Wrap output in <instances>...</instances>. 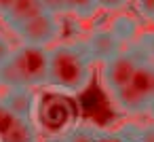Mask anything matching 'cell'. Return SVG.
<instances>
[{"label":"cell","instance_id":"cell-1","mask_svg":"<svg viewBox=\"0 0 154 142\" xmlns=\"http://www.w3.org/2000/svg\"><path fill=\"white\" fill-rule=\"evenodd\" d=\"M91 53L85 43H55L49 47L47 87L63 95L80 93L91 83Z\"/></svg>","mask_w":154,"mask_h":142},{"label":"cell","instance_id":"cell-2","mask_svg":"<svg viewBox=\"0 0 154 142\" xmlns=\"http://www.w3.org/2000/svg\"><path fill=\"white\" fill-rule=\"evenodd\" d=\"M49 47L23 45L13 47L11 55L0 64V91L47 87Z\"/></svg>","mask_w":154,"mask_h":142},{"label":"cell","instance_id":"cell-3","mask_svg":"<svg viewBox=\"0 0 154 142\" xmlns=\"http://www.w3.org/2000/svg\"><path fill=\"white\" fill-rule=\"evenodd\" d=\"M112 98H114L116 106L127 112L150 110V106L154 102V64L150 60H143L135 68L129 83L120 91H116Z\"/></svg>","mask_w":154,"mask_h":142},{"label":"cell","instance_id":"cell-4","mask_svg":"<svg viewBox=\"0 0 154 142\" xmlns=\"http://www.w3.org/2000/svg\"><path fill=\"white\" fill-rule=\"evenodd\" d=\"M143 60H148V55H146L141 43L133 45L129 49H120L116 55L108 57L103 62V66H101V83H103L106 91L110 95H114L116 91H120L129 83V79L133 76L135 68Z\"/></svg>","mask_w":154,"mask_h":142},{"label":"cell","instance_id":"cell-5","mask_svg":"<svg viewBox=\"0 0 154 142\" xmlns=\"http://www.w3.org/2000/svg\"><path fill=\"white\" fill-rule=\"evenodd\" d=\"M13 34L23 45H38V47H51L61 36V21L55 13H42L13 30Z\"/></svg>","mask_w":154,"mask_h":142},{"label":"cell","instance_id":"cell-6","mask_svg":"<svg viewBox=\"0 0 154 142\" xmlns=\"http://www.w3.org/2000/svg\"><path fill=\"white\" fill-rule=\"evenodd\" d=\"M34 121L49 131H61L72 121V104L63 93H51L36 104Z\"/></svg>","mask_w":154,"mask_h":142},{"label":"cell","instance_id":"cell-7","mask_svg":"<svg viewBox=\"0 0 154 142\" xmlns=\"http://www.w3.org/2000/svg\"><path fill=\"white\" fill-rule=\"evenodd\" d=\"M0 142H38L36 121L15 112L0 98Z\"/></svg>","mask_w":154,"mask_h":142},{"label":"cell","instance_id":"cell-8","mask_svg":"<svg viewBox=\"0 0 154 142\" xmlns=\"http://www.w3.org/2000/svg\"><path fill=\"white\" fill-rule=\"evenodd\" d=\"M42 13H47V7H45L42 0H13L11 7L0 17H2V21L7 24V28L15 30L17 26L42 15Z\"/></svg>","mask_w":154,"mask_h":142},{"label":"cell","instance_id":"cell-9","mask_svg":"<svg viewBox=\"0 0 154 142\" xmlns=\"http://www.w3.org/2000/svg\"><path fill=\"white\" fill-rule=\"evenodd\" d=\"M85 45H87L91 57L101 60V62H106L108 57H112V55H116L120 51V38L116 36L114 30H99Z\"/></svg>","mask_w":154,"mask_h":142},{"label":"cell","instance_id":"cell-10","mask_svg":"<svg viewBox=\"0 0 154 142\" xmlns=\"http://www.w3.org/2000/svg\"><path fill=\"white\" fill-rule=\"evenodd\" d=\"M137 11L141 13V17H146L148 21L154 24V0H135Z\"/></svg>","mask_w":154,"mask_h":142},{"label":"cell","instance_id":"cell-11","mask_svg":"<svg viewBox=\"0 0 154 142\" xmlns=\"http://www.w3.org/2000/svg\"><path fill=\"white\" fill-rule=\"evenodd\" d=\"M97 9H103V11H116V9H122L129 5V0H95Z\"/></svg>","mask_w":154,"mask_h":142},{"label":"cell","instance_id":"cell-12","mask_svg":"<svg viewBox=\"0 0 154 142\" xmlns=\"http://www.w3.org/2000/svg\"><path fill=\"white\" fill-rule=\"evenodd\" d=\"M141 47H143V51H146L148 60L154 64V32H150V34L141 40Z\"/></svg>","mask_w":154,"mask_h":142},{"label":"cell","instance_id":"cell-13","mask_svg":"<svg viewBox=\"0 0 154 142\" xmlns=\"http://www.w3.org/2000/svg\"><path fill=\"white\" fill-rule=\"evenodd\" d=\"M11 51H13V45H11V40L7 38V36H2L0 34V64H2L9 55H11Z\"/></svg>","mask_w":154,"mask_h":142},{"label":"cell","instance_id":"cell-14","mask_svg":"<svg viewBox=\"0 0 154 142\" xmlns=\"http://www.w3.org/2000/svg\"><path fill=\"white\" fill-rule=\"evenodd\" d=\"M11 2H13V0H0V15H2V13L11 7Z\"/></svg>","mask_w":154,"mask_h":142},{"label":"cell","instance_id":"cell-15","mask_svg":"<svg viewBox=\"0 0 154 142\" xmlns=\"http://www.w3.org/2000/svg\"><path fill=\"white\" fill-rule=\"evenodd\" d=\"M148 112H150V117H152V121H154V104L150 106V110H148Z\"/></svg>","mask_w":154,"mask_h":142},{"label":"cell","instance_id":"cell-16","mask_svg":"<svg viewBox=\"0 0 154 142\" xmlns=\"http://www.w3.org/2000/svg\"><path fill=\"white\" fill-rule=\"evenodd\" d=\"M152 104H154V102H152Z\"/></svg>","mask_w":154,"mask_h":142}]
</instances>
